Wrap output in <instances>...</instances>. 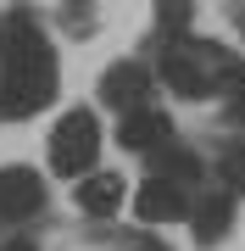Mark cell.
<instances>
[{"label": "cell", "mask_w": 245, "mask_h": 251, "mask_svg": "<svg viewBox=\"0 0 245 251\" xmlns=\"http://www.w3.org/2000/svg\"><path fill=\"white\" fill-rule=\"evenodd\" d=\"M62 84V62H56L45 28L28 6H11L0 17V123H22V117L45 112Z\"/></svg>", "instance_id": "6da1fadb"}, {"label": "cell", "mask_w": 245, "mask_h": 251, "mask_svg": "<svg viewBox=\"0 0 245 251\" xmlns=\"http://www.w3.org/2000/svg\"><path fill=\"white\" fill-rule=\"evenodd\" d=\"M234 67L228 62V50L218 45V39H167L162 45V62H156V73H162V84L173 95H184V100H206V95H218V84H223V73Z\"/></svg>", "instance_id": "7a4b0ae2"}, {"label": "cell", "mask_w": 245, "mask_h": 251, "mask_svg": "<svg viewBox=\"0 0 245 251\" xmlns=\"http://www.w3.org/2000/svg\"><path fill=\"white\" fill-rule=\"evenodd\" d=\"M95 156H100V123H95V112H62L56 117V128H50V168L62 173V179H84V173L95 168Z\"/></svg>", "instance_id": "3957f363"}, {"label": "cell", "mask_w": 245, "mask_h": 251, "mask_svg": "<svg viewBox=\"0 0 245 251\" xmlns=\"http://www.w3.org/2000/svg\"><path fill=\"white\" fill-rule=\"evenodd\" d=\"M39 212H45V179L34 168H22V162L0 168V218L6 224H28Z\"/></svg>", "instance_id": "277c9868"}, {"label": "cell", "mask_w": 245, "mask_h": 251, "mask_svg": "<svg viewBox=\"0 0 245 251\" xmlns=\"http://www.w3.org/2000/svg\"><path fill=\"white\" fill-rule=\"evenodd\" d=\"M167 140H173V117H167L162 106H151V100L117 117V145H123V151H134V156L162 151Z\"/></svg>", "instance_id": "5b68a950"}, {"label": "cell", "mask_w": 245, "mask_h": 251, "mask_svg": "<svg viewBox=\"0 0 245 251\" xmlns=\"http://www.w3.org/2000/svg\"><path fill=\"white\" fill-rule=\"evenodd\" d=\"M100 100H106L111 112H134L151 100V67L145 62H111L106 73H100Z\"/></svg>", "instance_id": "8992f818"}, {"label": "cell", "mask_w": 245, "mask_h": 251, "mask_svg": "<svg viewBox=\"0 0 245 251\" xmlns=\"http://www.w3.org/2000/svg\"><path fill=\"white\" fill-rule=\"evenodd\" d=\"M134 218L139 224H178V218H190V190L151 173V179L134 190Z\"/></svg>", "instance_id": "52a82bcc"}, {"label": "cell", "mask_w": 245, "mask_h": 251, "mask_svg": "<svg viewBox=\"0 0 245 251\" xmlns=\"http://www.w3.org/2000/svg\"><path fill=\"white\" fill-rule=\"evenodd\" d=\"M73 201L84 218H111L123 206V173H84V179H73Z\"/></svg>", "instance_id": "ba28073f"}, {"label": "cell", "mask_w": 245, "mask_h": 251, "mask_svg": "<svg viewBox=\"0 0 245 251\" xmlns=\"http://www.w3.org/2000/svg\"><path fill=\"white\" fill-rule=\"evenodd\" d=\"M190 224H195V240H200V246H218L223 234H228V224H234V196H228V190L200 196V201L190 206Z\"/></svg>", "instance_id": "9c48e42d"}, {"label": "cell", "mask_w": 245, "mask_h": 251, "mask_svg": "<svg viewBox=\"0 0 245 251\" xmlns=\"http://www.w3.org/2000/svg\"><path fill=\"white\" fill-rule=\"evenodd\" d=\"M151 168H156V179H173V184H200V156L195 151H184L178 140H167L162 151H151Z\"/></svg>", "instance_id": "30bf717a"}, {"label": "cell", "mask_w": 245, "mask_h": 251, "mask_svg": "<svg viewBox=\"0 0 245 251\" xmlns=\"http://www.w3.org/2000/svg\"><path fill=\"white\" fill-rule=\"evenodd\" d=\"M218 184L228 196H245V140H228L218 151Z\"/></svg>", "instance_id": "8fae6325"}, {"label": "cell", "mask_w": 245, "mask_h": 251, "mask_svg": "<svg viewBox=\"0 0 245 251\" xmlns=\"http://www.w3.org/2000/svg\"><path fill=\"white\" fill-rule=\"evenodd\" d=\"M190 23H195L190 0H156V28H162V39H184Z\"/></svg>", "instance_id": "7c38bea8"}, {"label": "cell", "mask_w": 245, "mask_h": 251, "mask_svg": "<svg viewBox=\"0 0 245 251\" xmlns=\"http://www.w3.org/2000/svg\"><path fill=\"white\" fill-rule=\"evenodd\" d=\"M218 95H223V106H228V117H240V123H245V62H234V67L223 73Z\"/></svg>", "instance_id": "4fadbf2b"}, {"label": "cell", "mask_w": 245, "mask_h": 251, "mask_svg": "<svg viewBox=\"0 0 245 251\" xmlns=\"http://www.w3.org/2000/svg\"><path fill=\"white\" fill-rule=\"evenodd\" d=\"M62 23L73 34H89L95 28V0H62Z\"/></svg>", "instance_id": "5bb4252c"}, {"label": "cell", "mask_w": 245, "mask_h": 251, "mask_svg": "<svg viewBox=\"0 0 245 251\" xmlns=\"http://www.w3.org/2000/svg\"><path fill=\"white\" fill-rule=\"evenodd\" d=\"M134 251H167V240H156V234H139V240H134Z\"/></svg>", "instance_id": "9a60e30c"}, {"label": "cell", "mask_w": 245, "mask_h": 251, "mask_svg": "<svg viewBox=\"0 0 245 251\" xmlns=\"http://www.w3.org/2000/svg\"><path fill=\"white\" fill-rule=\"evenodd\" d=\"M0 251H34V240H11V246H0Z\"/></svg>", "instance_id": "2e32d148"}, {"label": "cell", "mask_w": 245, "mask_h": 251, "mask_svg": "<svg viewBox=\"0 0 245 251\" xmlns=\"http://www.w3.org/2000/svg\"><path fill=\"white\" fill-rule=\"evenodd\" d=\"M240 34H245V17H240Z\"/></svg>", "instance_id": "e0dca14e"}]
</instances>
